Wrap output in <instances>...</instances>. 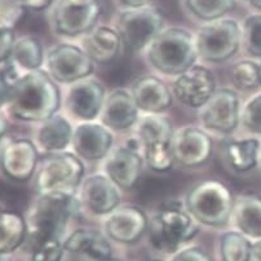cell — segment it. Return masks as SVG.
I'll return each instance as SVG.
<instances>
[{
  "instance_id": "6da1fadb",
  "label": "cell",
  "mask_w": 261,
  "mask_h": 261,
  "mask_svg": "<svg viewBox=\"0 0 261 261\" xmlns=\"http://www.w3.org/2000/svg\"><path fill=\"white\" fill-rule=\"evenodd\" d=\"M12 114L26 122H45L60 108V92L43 70H31L17 82L9 101Z\"/></svg>"
},
{
  "instance_id": "7a4b0ae2",
  "label": "cell",
  "mask_w": 261,
  "mask_h": 261,
  "mask_svg": "<svg viewBox=\"0 0 261 261\" xmlns=\"http://www.w3.org/2000/svg\"><path fill=\"white\" fill-rule=\"evenodd\" d=\"M197 56L195 38L180 28L163 30L147 47L150 64L167 75H178L192 67Z\"/></svg>"
},
{
  "instance_id": "3957f363",
  "label": "cell",
  "mask_w": 261,
  "mask_h": 261,
  "mask_svg": "<svg viewBox=\"0 0 261 261\" xmlns=\"http://www.w3.org/2000/svg\"><path fill=\"white\" fill-rule=\"evenodd\" d=\"M76 211V202L70 193L40 194L29 216L28 231L34 245L47 239H61L67 222Z\"/></svg>"
},
{
  "instance_id": "277c9868",
  "label": "cell",
  "mask_w": 261,
  "mask_h": 261,
  "mask_svg": "<svg viewBox=\"0 0 261 261\" xmlns=\"http://www.w3.org/2000/svg\"><path fill=\"white\" fill-rule=\"evenodd\" d=\"M197 220L178 202L162 207L150 224L151 245L161 252L176 253L198 233Z\"/></svg>"
},
{
  "instance_id": "5b68a950",
  "label": "cell",
  "mask_w": 261,
  "mask_h": 261,
  "mask_svg": "<svg viewBox=\"0 0 261 261\" xmlns=\"http://www.w3.org/2000/svg\"><path fill=\"white\" fill-rule=\"evenodd\" d=\"M233 206L229 189L216 180L197 184L186 197V210L203 225H225L233 214Z\"/></svg>"
},
{
  "instance_id": "8992f818",
  "label": "cell",
  "mask_w": 261,
  "mask_h": 261,
  "mask_svg": "<svg viewBox=\"0 0 261 261\" xmlns=\"http://www.w3.org/2000/svg\"><path fill=\"white\" fill-rule=\"evenodd\" d=\"M241 43L242 28L231 18L207 22L195 36L198 56L210 62H222L233 57Z\"/></svg>"
},
{
  "instance_id": "52a82bcc",
  "label": "cell",
  "mask_w": 261,
  "mask_h": 261,
  "mask_svg": "<svg viewBox=\"0 0 261 261\" xmlns=\"http://www.w3.org/2000/svg\"><path fill=\"white\" fill-rule=\"evenodd\" d=\"M118 33L130 50L139 52L149 47L150 43L163 31L164 16L151 6L129 8L118 17Z\"/></svg>"
},
{
  "instance_id": "ba28073f",
  "label": "cell",
  "mask_w": 261,
  "mask_h": 261,
  "mask_svg": "<svg viewBox=\"0 0 261 261\" xmlns=\"http://www.w3.org/2000/svg\"><path fill=\"white\" fill-rule=\"evenodd\" d=\"M137 132L145 146V158L149 168L155 172L170 170L175 162L171 151L173 130L170 120L158 114H150L140 122Z\"/></svg>"
},
{
  "instance_id": "9c48e42d",
  "label": "cell",
  "mask_w": 261,
  "mask_h": 261,
  "mask_svg": "<svg viewBox=\"0 0 261 261\" xmlns=\"http://www.w3.org/2000/svg\"><path fill=\"white\" fill-rule=\"evenodd\" d=\"M84 173L81 159L74 154H52L40 166L36 176V189L40 194L47 193H70L75 190Z\"/></svg>"
},
{
  "instance_id": "30bf717a",
  "label": "cell",
  "mask_w": 261,
  "mask_h": 261,
  "mask_svg": "<svg viewBox=\"0 0 261 261\" xmlns=\"http://www.w3.org/2000/svg\"><path fill=\"white\" fill-rule=\"evenodd\" d=\"M48 72L59 83H75L93 71V61L84 49L72 44H57L48 52Z\"/></svg>"
},
{
  "instance_id": "8fae6325",
  "label": "cell",
  "mask_w": 261,
  "mask_h": 261,
  "mask_svg": "<svg viewBox=\"0 0 261 261\" xmlns=\"http://www.w3.org/2000/svg\"><path fill=\"white\" fill-rule=\"evenodd\" d=\"M241 120L239 97L229 88L216 89L212 97L202 106L200 122L207 129L230 134Z\"/></svg>"
},
{
  "instance_id": "7c38bea8",
  "label": "cell",
  "mask_w": 261,
  "mask_h": 261,
  "mask_svg": "<svg viewBox=\"0 0 261 261\" xmlns=\"http://www.w3.org/2000/svg\"><path fill=\"white\" fill-rule=\"evenodd\" d=\"M173 159L184 167H197L206 163L212 154L211 137L197 127H182L171 140Z\"/></svg>"
},
{
  "instance_id": "4fadbf2b",
  "label": "cell",
  "mask_w": 261,
  "mask_h": 261,
  "mask_svg": "<svg viewBox=\"0 0 261 261\" xmlns=\"http://www.w3.org/2000/svg\"><path fill=\"white\" fill-rule=\"evenodd\" d=\"M216 91L212 72L206 67L193 65L178 74L173 83L176 97L190 108H202Z\"/></svg>"
},
{
  "instance_id": "5bb4252c",
  "label": "cell",
  "mask_w": 261,
  "mask_h": 261,
  "mask_svg": "<svg viewBox=\"0 0 261 261\" xmlns=\"http://www.w3.org/2000/svg\"><path fill=\"white\" fill-rule=\"evenodd\" d=\"M100 14L101 7L98 2L87 7L66 6L56 2L52 11V25L60 35H82L95 28Z\"/></svg>"
},
{
  "instance_id": "9a60e30c",
  "label": "cell",
  "mask_w": 261,
  "mask_h": 261,
  "mask_svg": "<svg viewBox=\"0 0 261 261\" xmlns=\"http://www.w3.org/2000/svg\"><path fill=\"white\" fill-rule=\"evenodd\" d=\"M105 102V89L95 79H81L70 88L66 106L72 115L82 120H93L101 114Z\"/></svg>"
},
{
  "instance_id": "2e32d148",
  "label": "cell",
  "mask_w": 261,
  "mask_h": 261,
  "mask_svg": "<svg viewBox=\"0 0 261 261\" xmlns=\"http://www.w3.org/2000/svg\"><path fill=\"white\" fill-rule=\"evenodd\" d=\"M149 221L142 210L137 207H122L110 214L105 222L109 238L123 245H132L146 231Z\"/></svg>"
},
{
  "instance_id": "e0dca14e",
  "label": "cell",
  "mask_w": 261,
  "mask_h": 261,
  "mask_svg": "<svg viewBox=\"0 0 261 261\" xmlns=\"http://www.w3.org/2000/svg\"><path fill=\"white\" fill-rule=\"evenodd\" d=\"M38 163L36 147L30 140L20 139L9 142L2 151L0 164L4 173L14 181L29 180Z\"/></svg>"
},
{
  "instance_id": "ac0fdd59",
  "label": "cell",
  "mask_w": 261,
  "mask_h": 261,
  "mask_svg": "<svg viewBox=\"0 0 261 261\" xmlns=\"http://www.w3.org/2000/svg\"><path fill=\"white\" fill-rule=\"evenodd\" d=\"M82 202L92 214H111L120 203L119 188L108 176L93 175L82 186Z\"/></svg>"
},
{
  "instance_id": "d6986e66",
  "label": "cell",
  "mask_w": 261,
  "mask_h": 261,
  "mask_svg": "<svg viewBox=\"0 0 261 261\" xmlns=\"http://www.w3.org/2000/svg\"><path fill=\"white\" fill-rule=\"evenodd\" d=\"M72 145L79 156L87 161H98L109 155L113 136L105 125L82 123L74 129Z\"/></svg>"
},
{
  "instance_id": "ffe728a7",
  "label": "cell",
  "mask_w": 261,
  "mask_h": 261,
  "mask_svg": "<svg viewBox=\"0 0 261 261\" xmlns=\"http://www.w3.org/2000/svg\"><path fill=\"white\" fill-rule=\"evenodd\" d=\"M106 176L118 188L130 189L140 180L142 171V159L136 150L123 146L109 153L105 162Z\"/></svg>"
},
{
  "instance_id": "44dd1931",
  "label": "cell",
  "mask_w": 261,
  "mask_h": 261,
  "mask_svg": "<svg viewBox=\"0 0 261 261\" xmlns=\"http://www.w3.org/2000/svg\"><path fill=\"white\" fill-rule=\"evenodd\" d=\"M100 115L105 127L123 130L136 123L139 108L129 92L115 89L105 98Z\"/></svg>"
},
{
  "instance_id": "7402d4cb",
  "label": "cell",
  "mask_w": 261,
  "mask_h": 261,
  "mask_svg": "<svg viewBox=\"0 0 261 261\" xmlns=\"http://www.w3.org/2000/svg\"><path fill=\"white\" fill-rule=\"evenodd\" d=\"M130 95L137 108L149 114H161L172 103V96L168 87L151 75H145L137 79L132 86Z\"/></svg>"
},
{
  "instance_id": "603a6c76",
  "label": "cell",
  "mask_w": 261,
  "mask_h": 261,
  "mask_svg": "<svg viewBox=\"0 0 261 261\" xmlns=\"http://www.w3.org/2000/svg\"><path fill=\"white\" fill-rule=\"evenodd\" d=\"M122 38L119 33L109 26H97L86 34L83 49L92 61L109 64L119 55Z\"/></svg>"
},
{
  "instance_id": "cb8c5ba5",
  "label": "cell",
  "mask_w": 261,
  "mask_h": 261,
  "mask_svg": "<svg viewBox=\"0 0 261 261\" xmlns=\"http://www.w3.org/2000/svg\"><path fill=\"white\" fill-rule=\"evenodd\" d=\"M233 219L237 228L248 238L261 239V195L246 193L234 200Z\"/></svg>"
},
{
  "instance_id": "d4e9b609",
  "label": "cell",
  "mask_w": 261,
  "mask_h": 261,
  "mask_svg": "<svg viewBox=\"0 0 261 261\" xmlns=\"http://www.w3.org/2000/svg\"><path fill=\"white\" fill-rule=\"evenodd\" d=\"M65 251L84 253L96 261L111 257V246L101 233L91 229H79L64 241Z\"/></svg>"
},
{
  "instance_id": "484cf974",
  "label": "cell",
  "mask_w": 261,
  "mask_h": 261,
  "mask_svg": "<svg viewBox=\"0 0 261 261\" xmlns=\"http://www.w3.org/2000/svg\"><path fill=\"white\" fill-rule=\"evenodd\" d=\"M72 130L70 123L61 115H52L42 125L38 134L40 146L47 151L59 153L72 142Z\"/></svg>"
},
{
  "instance_id": "4316f807",
  "label": "cell",
  "mask_w": 261,
  "mask_h": 261,
  "mask_svg": "<svg viewBox=\"0 0 261 261\" xmlns=\"http://www.w3.org/2000/svg\"><path fill=\"white\" fill-rule=\"evenodd\" d=\"M260 146L257 139L234 140L228 142L225 146V158L229 166L237 172L251 171L257 166Z\"/></svg>"
},
{
  "instance_id": "83f0119b",
  "label": "cell",
  "mask_w": 261,
  "mask_h": 261,
  "mask_svg": "<svg viewBox=\"0 0 261 261\" xmlns=\"http://www.w3.org/2000/svg\"><path fill=\"white\" fill-rule=\"evenodd\" d=\"M28 224L20 214L4 211L0 214V253H11L25 241Z\"/></svg>"
},
{
  "instance_id": "f1b7e54d",
  "label": "cell",
  "mask_w": 261,
  "mask_h": 261,
  "mask_svg": "<svg viewBox=\"0 0 261 261\" xmlns=\"http://www.w3.org/2000/svg\"><path fill=\"white\" fill-rule=\"evenodd\" d=\"M12 59L22 69L36 70L43 62V48L40 42L34 36H22L14 42Z\"/></svg>"
},
{
  "instance_id": "f546056e",
  "label": "cell",
  "mask_w": 261,
  "mask_h": 261,
  "mask_svg": "<svg viewBox=\"0 0 261 261\" xmlns=\"http://www.w3.org/2000/svg\"><path fill=\"white\" fill-rule=\"evenodd\" d=\"M252 243L241 231H226L220 239L222 261H248Z\"/></svg>"
},
{
  "instance_id": "4dcf8cb0",
  "label": "cell",
  "mask_w": 261,
  "mask_h": 261,
  "mask_svg": "<svg viewBox=\"0 0 261 261\" xmlns=\"http://www.w3.org/2000/svg\"><path fill=\"white\" fill-rule=\"evenodd\" d=\"M188 11L206 22L222 18L236 7V0H185Z\"/></svg>"
},
{
  "instance_id": "1f68e13d",
  "label": "cell",
  "mask_w": 261,
  "mask_h": 261,
  "mask_svg": "<svg viewBox=\"0 0 261 261\" xmlns=\"http://www.w3.org/2000/svg\"><path fill=\"white\" fill-rule=\"evenodd\" d=\"M231 81L239 89L250 91L261 87V66L253 61H241L231 69Z\"/></svg>"
},
{
  "instance_id": "d6a6232c",
  "label": "cell",
  "mask_w": 261,
  "mask_h": 261,
  "mask_svg": "<svg viewBox=\"0 0 261 261\" xmlns=\"http://www.w3.org/2000/svg\"><path fill=\"white\" fill-rule=\"evenodd\" d=\"M242 42L248 55L261 59V12L245 18L242 25Z\"/></svg>"
},
{
  "instance_id": "836d02e7",
  "label": "cell",
  "mask_w": 261,
  "mask_h": 261,
  "mask_svg": "<svg viewBox=\"0 0 261 261\" xmlns=\"http://www.w3.org/2000/svg\"><path fill=\"white\" fill-rule=\"evenodd\" d=\"M64 251V242L61 239L42 241L34 245L31 261H61Z\"/></svg>"
},
{
  "instance_id": "e575fe53",
  "label": "cell",
  "mask_w": 261,
  "mask_h": 261,
  "mask_svg": "<svg viewBox=\"0 0 261 261\" xmlns=\"http://www.w3.org/2000/svg\"><path fill=\"white\" fill-rule=\"evenodd\" d=\"M241 119L250 132L261 135V93L255 95L246 102Z\"/></svg>"
},
{
  "instance_id": "d590c367",
  "label": "cell",
  "mask_w": 261,
  "mask_h": 261,
  "mask_svg": "<svg viewBox=\"0 0 261 261\" xmlns=\"http://www.w3.org/2000/svg\"><path fill=\"white\" fill-rule=\"evenodd\" d=\"M26 13L18 0H0V26L13 29Z\"/></svg>"
},
{
  "instance_id": "8d00e7d4",
  "label": "cell",
  "mask_w": 261,
  "mask_h": 261,
  "mask_svg": "<svg viewBox=\"0 0 261 261\" xmlns=\"http://www.w3.org/2000/svg\"><path fill=\"white\" fill-rule=\"evenodd\" d=\"M18 74L13 64L0 67V105L9 103L13 89L18 82Z\"/></svg>"
},
{
  "instance_id": "74e56055",
  "label": "cell",
  "mask_w": 261,
  "mask_h": 261,
  "mask_svg": "<svg viewBox=\"0 0 261 261\" xmlns=\"http://www.w3.org/2000/svg\"><path fill=\"white\" fill-rule=\"evenodd\" d=\"M14 45L13 29L0 26V62L4 61L12 55Z\"/></svg>"
},
{
  "instance_id": "f35d334b",
  "label": "cell",
  "mask_w": 261,
  "mask_h": 261,
  "mask_svg": "<svg viewBox=\"0 0 261 261\" xmlns=\"http://www.w3.org/2000/svg\"><path fill=\"white\" fill-rule=\"evenodd\" d=\"M171 261H211V258L202 248L189 247L177 251Z\"/></svg>"
},
{
  "instance_id": "ab89813d",
  "label": "cell",
  "mask_w": 261,
  "mask_h": 261,
  "mask_svg": "<svg viewBox=\"0 0 261 261\" xmlns=\"http://www.w3.org/2000/svg\"><path fill=\"white\" fill-rule=\"evenodd\" d=\"M26 9L30 8L34 11H42V9L48 8L55 0H18Z\"/></svg>"
},
{
  "instance_id": "60d3db41",
  "label": "cell",
  "mask_w": 261,
  "mask_h": 261,
  "mask_svg": "<svg viewBox=\"0 0 261 261\" xmlns=\"http://www.w3.org/2000/svg\"><path fill=\"white\" fill-rule=\"evenodd\" d=\"M120 6L125 7L127 9L129 8H141V7L150 6L153 0H118Z\"/></svg>"
},
{
  "instance_id": "b9f144b4",
  "label": "cell",
  "mask_w": 261,
  "mask_h": 261,
  "mask_svg": "<svg viewBox=\"0 0 261 261\" xmlns=\"http://www.w3.org/2000/svg\"><path fill=\"white\" fill-rule=\"evenodd\" d=\"M57 3L66 4V6L87 7V6H91V4L97 3V0H57Z\"/></svg>"
},
{
  "instance_id": "7bdbcfd3",
  "label": "cell",
  "mask_w": 261,
  "mask_h": 261,
  "mask_svg": "<svg viewBox=\"0 0 261 261\" xmlns=\"http://www.w3.org/2000/svg\"><path fill=\"white\" fill-rule=\"evenodd\" d=\"M248 261H261V239H257L255 243H252Z\"/></svg>"
},
{
  "instance_id": "ee69618b",
  "label": "cell",
  "mask_w": 261,
  "mask_h": 261,
  "mask_svg": "<svg viewBox=\"0 0 261 261\" xmlns=\"http://www.w3.org/2000/svg\"><path fill=\"white\" fill-rule=\"evenodd\" d=\"M242 2H245V3L247 4V6H250L251 8L261 12V0H242Z\"/></svg>"
},
{
  "instance_id": "f6af8a7d",
  "label": "cell",
  "mask_w": 261,
  "mask_h": 261,
  "mask_svg": "<svg viewBox=\"0 0 261 261\" xmlns=\"http://www.w3.org/2000/svg\"><path fill=\"white\" fill-rule=\"evenodd\" d=\"M7 129V120L4 118V115L2 114V111H0V139L3 137V135L6 134Z\"/></svg>"
},
{
  "instance_id": "bcb514c9",
  "label": "cell",
  "mask_w": 261,
  "mask_h": 261,
  "mask_svg": "<svg viewBox=\"0 0 261 261\" xmlns=\"http://www.w3.org/2000/svg\"><path fill=\"white\" fill-rule=\"evenodd\" d=\"M100 261H122V260H118V258L109 257V258H103V260H100Z\"/></svg>"
},
{
  "instance_id": "7dc6e473",
  "label": "cell",
  "mask_w": 261,
  "mask_h": 261,
  "mask_svg": "<svg viewBox=\"0 0 261 261\" xmlns=\"http://www.w3.org/2000/svg\"><path fill=\"white\" fill-rule=\"evenodd\" d=\"M150 261H159V260H150Z\"/></svg>"
},
{
  "instance_id": "c3c4849f",
  "label": "cell",
  "mask_w": 261,
  "mask_h": 261,
  "mask_svg": "<svg viewBox=\"0 0 261 261\" xmlns=\"http://www.w3.org/2000/svg\"><path fill=\"white\" fill-rule=\"evenodd\" d=\"M0 214H2V211H0Z\"/></svg>"
}]
</instances>
